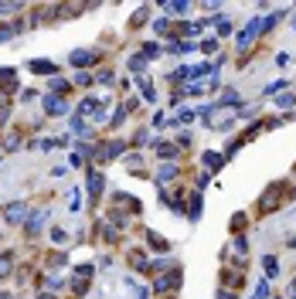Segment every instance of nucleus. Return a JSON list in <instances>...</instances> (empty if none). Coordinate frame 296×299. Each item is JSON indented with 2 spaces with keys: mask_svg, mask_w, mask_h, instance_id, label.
<instances>
[{
  "mask_svg": "<svg viewBox=\"0 0 296 299\" xmlns=\"http://www.w3.org/2000/svg\"><path fill=\"white\" fill-rule=\"evenodd\" d=\"M180 279H184V272H180L177 265H174L167 276H160V279L153 282V289H157V293H170V289H177V286H180Z\"/></svg>",
  "mask_w": 296,
  "mask_h": 299,
  "instance_id": "f257e3e1",
  "label": "nucleus"
},
{
  "mask_svg": "<svg viewBox=\"0 0 296 299\" xmlns=\"http://www.w3.org/2000/svg\"><path fill=\"white\" fill-rule=\"evenodd\" d=\"M65 109H68L65 99H58V95H44V112H48V116H65Z\"/></svg>",
  "mask_w": 296,
  "mask_h": 299,
  "instance_id": "f03ea898",
  "label": "nucleus"
},
{
  "mask_svg": "<svg viewBox=\"0 0 296 299\" xmlns=\"http://www.w3.org/2000/svg\"><path fill=\"white\" fill-rule=\"evenodd\" d=\"M27 218V204L24 201H14V204H7V221L10 224H20Z\"/></svg>",
  "mask_w": 296,
  "mask_h": 299,
  "instance_id": "7ed1b4c3",
  "label": "nucleus"
},
{
  "mask_svg": "<svg viewBox=\"0 0 296 299\" xmlns=\"http://www.w3.org/2000/svg\"><path fill=\"white\" fill-rule=\"evenodd\" d=\"M96 51H72V65H75V68H85V65H92V61H96Z\"/></svg>",
  "mask_w": 296,
  "mask_h": 299,
  "instance_id": "20e7f679",
  "label": "nucleus"
},
{
  "mask_svg": "<svg viewBox=\"0 0 296 299\" xmlns=\"http://www.w3.org/2000/svg\"><path fill=\"white\" fill-rule=\"evenodd\" d=\"M27 68H31L34 75H55V65H51V61H44V58H38V61H31Z\"/></svg>",
  "mask_w": 296,
  "mask_h": 299,
  "instance_id": "39448f33",
  "label": "nucleus"
},
{
  "mask_svg": "<svg viewBox=\"0 0 296 299\" xmlns=\"http://www.w3.org/2000/svg\"><path fill=\"white\" fill-rule=\"evenodd\" d=\"M0 85H3L7 92H14V89H17V78H14V68H3V72H0Z\"/></svg>",
  "mask_w": 296,
  "mask_h": 299,
  "instance_id": "423d86ee",
  "label": "nucleus"
},
{
  "mask_svg": "<svg viewBox=\"0 0 296 299\" xmlns=\"http://www.w3.org/2000/svg\"><path fill=\"white\" fill-rule=\"evenodd\" d=\"M276 204H279V190H266V194H262V201H259L262 211H269V207H276Z\"/></svg>",
  "mask_w": 296,
  "mask_h": 299,
  "instance_id": "0eeeda50",
  "label": "nucleus"
},
{
  "mask_svg": "<svg viewBox=\"0 0 296 299\" xmlns=\"http://www.w3.org/2000/svg\"><path fill=\"white\" fill-rule=\"evenodd\" d=\"M174 177H177V163H163V167H160V173H157L160 184H163V180H174Z\"/></svg>",
  "mask_w": 296,
  "mask_h": 299,
  "instance_id": "6e6552de",
  "label": "nucleus"
},
{
  "mask_svg": "<svg viewBox=\"0 0 296 299\" xmlns=\"http://www.w3.org/2000/svg\"><path fill=\"white\" fill-rule=\"evenodd\" d=\"M262 265H266V276H273V279L279 276V259H276V255H266Z\"/></svg>",
  "mask_w": 296,
  "mask_h": 299,
  "instance_id": "1a4fd4ad",
  "label": "nucleus"
},
{
  "mask_svg": "<svg viewBox=\"0 0 296 299\" xmlns=\"http://www.w3.org/2000/svg\"><path fill=\"white\" fill-rule=\"evenodd\" d=\"M147 238H150V248H157V252H167V248H170V242H167V238H160L157 231H150Z\"/></svg>",
  "mask_w": 296,
  "mask_h": 299,
  "instance_id": "9d476101",
  "label": "nucleus"
},
{
  "mask_svg": "<svg viewBox=\"0 0 296 299\" xmlns=\"http://www.w3.org/2000/svg\"><path fill=\"white\" fill-rule=\"evenodd\" d=\"M204 163H208V170H221L225 156H221V153H204Z\"/></svg>",
  "mask_w": 296,
  "mask_h": 299,
  "instance_id": "9b49d317",
  "label": "nucleus"
},
{
  "mask_svg": "<svg viewBox=\"0 0 296 299\" xmlns=\"http://www.w3.org/2000/svg\"><path fill=\"white\" fill-rule=\"evenodd\" d=\"M44 218H48V211H38V214L31 218V224H27V235H34V231H38L41 224H44Z\"/></svg>",
  "mask_w": 296,
  "mask_h": 299,
  "instance_id": "f8f14e48",
  "label": "nucleus"
},
{
  "mask_svg": "<svg viewBox=\"0 0 296 299\" xmlns=\"http://www.w3.org/2000/svg\"><path fill=\"white\" fill-rule=\"evenodd\" d=\"M99 190H102V173L92 170V173H89V194H99Z\"/></svg>",
  "mask_w": 296,
  "mask_h": 299,
  "instance_id": "ddd939ff",
  "label": "nucleus"
},
{
  "mask_svg": "<svg viewBox=\"0 0 296 299\" xmlns=\"http://www.w3.org/2000/svg\"><path fill=\"white\" fill-rule=\"evenodd\" d=\"M163 10H170V14H184L187 3H184V0H170V3H163Z\"/></svg>",
  "mask_w": 296,
  "mask_h": 299,
  "instance_id": "4468645a",
  "label": "nucleus"
},
{
  "mask_svg": "<svg viewBox=\"0 0 296 299\" xmlns=\"http://www.w3.org/2000/svg\"><path fill=\"white\" fill-rule=\"evenodd\" d=\"M10 265H14L10 255H0V279H7V276H10Z\"/></svg>",
  "mask_w": 296,
  "mask_h": 299,
  "instance_id": "2eb2a0df",
  "label": "nucleus"
},
{
  "mask_svg": "<svg viewBox=\"0 0 296 299\" xmlns=\"http://www.w3.org/2000/svg\"><path fill=\"white\" fill-rule=\"evenodd\" d=\"M157 153H160V156H167V160H174V156H177V150L170 147V143H157Z\"/></svg>",
  "mask_w": 296,
  "mask_h": 299,
  "instance_id": "dca6fc26",
  "label": "nucleus"
},
{
  "mask_svg": "<svg viewBox=\"0 0 296 299\" xmlns=\"http://www.w3.org/2000/svg\"><path fill=\"white\" fill-rule=\"evenodd\" d=\"M208 24H215V27H218V34H228V31H232V24H228L225 17H215V20H208Z\"/></svg>",
  "mask_w": 296,
  "mask_h": 299,
  "instance_id": "f3484780",
  "label": "nucleus"
},
{
  "mask_svg": "<svg viewBox=\"0 0 296 299\" xmlns=\"http://www.w3.org/2000/svg\"><path fill=\"white\" fill-rule=\"evenodd\" d=\"M140 89H143V95H147L150 102L157 99V95H153V85H150V78H140Z\"/></svg>",
  "mask_w": 296,
  "mask_h": 299,
  "instance_id": "a211bd4d",
  "label": "nucleus"
},
{
  "mask_svg": "<svg viewBox=\"0 0 296 299\" xmlns=\"http://www.w3.org/2000/svg\"><path fill=\"white\" fill-rule=\"evenodd\" d=\"M130 262H133L140 272H143V265H147V255H143V252H133V255H130Z\"/></svg>",
  "mask_w": 296,
  "mask_h": 299,
  "instance_id": "6ab92c4d",
  "label": "nucleus"
},
{
  "mask_svg": "<svg viewBox=\"0 0 296 299\" xmlns=\"http://www.w3.org/2000/svg\"><path fill=\"white\" fill-rule=\"evenodd\" d=\"M157 55H160V48L153 44V41H150V44H143V58H157Z\"/></svg>",
  "mask_w": 296,
  "mask_h": 299,
  "instance_id": "aec40b11",
  "label": "nucleus"
},
{
  "mask_svg": "<svg viewBox=\"0 0 296 299\" xmlns=\"http://www.w3.org/2000/svg\"><path fill=\"white\" fill-rule=\"evenodd\" d=\"M143 65H147V58H143V55H133V58H130V68H133V72H140Z\"/></svg>",
  "mask_w": 296,
  "mask_h": 299,
  "instance_id": "412c9836",
  "label": "nucleus"
},
{
  "mask_svg": "<svg viewBox=\"0 0 296 299\" xmlns=\"http://www.w3.org/2000/svg\"><path fill=\"white\" fill-rule=\"evenodd\" d=\"M197 218H201V197L191 201V221H197Z\"/></svg>",
  "mask_w": 296,
  "mask_h": 299,
  "instance_id": "4be33fe9",
  "label": "nucleus"
},
{
  "mask_svg": "<svg viewBox=\"0 0 296 299\" xmlns=\"http://www.w3.org/2000/svg\"><path fill=\"white\" fill-rule=\"evenodd\" d=\"M79 201H82V194H79V187L68 194V204H72V211H79Z\"/></svg>",
  "mask_w": 296,
  "mask_h": 299,
  "instance_id": "5701e85b",
  "label": "nucleus"
},
{
  "mask_svg": "<svg viewBox=\"0 0 296 299\" xmlns=\"http://www.w3.org/2000/svg\"><path fill=\"white\" fill-rule=\"evenodd\" d=\"M167 27H170V20L163 17V20H153V31H157V34H167Z\"/></svg>",
  "mask_w": 296,
  "mask_h": 299,
  "instance_id": "b1692460",
  "label": "nucleus"
},
{
  "mask_svg": "<svg viewBox=\"0 0 296 299\" xmlns=\"http://www.w3.org/2000/svg\"><path fill=\"white\" fill-rule=\"evenodd\" d=\"M65 89H68V85H65V82H61V78H51V95H55V92H65Z\"/></svg>",
  "mask_w": 296,
  "mask_h": 299,
  "instance_id": "393cba45",
  "label": "nucleus"
},
{
  "mask_svg": "<svg viewBox=\"0 0 296 299\" xmlns=\"http://www.w3.org/2000/svg\"><path fill=\"white\" fill-rule=\"evenodd\" d=\"M51 242H55V245H65V231H61V228H51Z\"/></svg>",
  "mask_w": 296,
  "mask_h": 299,
  "instance_id": "a878e982",
  "label": "nucleus"
},
{
  "mask_svg": "<svg viewBox=\"0 0 296 299\" xmlns=\"http://www.w3.org/2000/svg\"><path fill=\"white\" fill-rule=\"evenodd\" d=\"M89 82H92V75H89V72H79V75H75V85H89Z\"/></svg>",
  "mask_w": 296,
  "mask_h": 299,
  "instance_id": "bb28decb",
  "label": "nucleus"
},
{
  "mask_svg": "<svg viewBox=\"0 0 296 299\" xmlns=\"http://www.w3.org/2000/svg\"><path fill=\"white\" fill-rule=\"evenodd\" d=\"M14 10H20V3H0V14H14Z\"/></svg>",
  "mask_w": 296,
  "mask_h": 299,
  "instance_id": "cd10ccee",
  "label": "nucleus"
},
{
  "mask_svg": "<svg viewBox=\"0 0 296 299\" xmlns=\"http://www.w3.org/2000/svg\"><path fill=\"white\" fill-rule=\"evenodd\" d=\"M276 106H279V109H290V106H293V95H283Z\"/></svg>",
  "mask_w": 296,
  "mask_h": 299,
  "instance_id": "c85d7f7f",
  "label": "nucleus"
},
{
  "mask_svg": "<svg viewBox=\"0 0 296 299\" xmlns=\"http://www.w3.org/2000/svg\"><path fill=\"white\" fill-rule=\"evenodd\" d=\"M242 224H245V214H235V218H232V231H238Z\"/></svg>",
  "mask_w": 296,
  "mask_h": 299,
  "instance_id": "c756f323",
  "label": "nucleus"
},
{
  "mask_svg": "<svg viewBox=\"0 0 296 299\" xmlns=\"http://www.w3.org/2000/svg\"><path fill=\"white\" fill-rule=\"evenodd\" d=\"M215 48H218V41H204V44H201V51H204V55H211Z\"/></svg>",
  "mask_w": 296,
  "mask_h": 299,
  "instance_id": "7c9ffc66",
  "label": "nucleus"
},
{
  "mask_svg": "<svg viewBox=\"0 0 296 299\" xmlns=\"http://www.w3.org/2000/svg\"><path fill=\"white\" fill-rule=\"evenodd\" d=\"M113 78H116L113 72H102V75H99V82H102V85H113Z\"/></svg>",
  "mask_w": 296,
  "mask_h": 299,
  "instance_id": "2f4dec72",
  "label": "nucleus"
},
{
  "mask_svg": "<svg viewBox=\"0 0 296 299\" xmlns=\"http://www.w3.org/2000/svg\"><path fill=\"white\" fill-rule=\"evenodd\" d=\"M14 147H20V136H14V133H10V136H7V150H14Z\"/></svg>",
  "mask_w": 296,
  "mask_h": 299,
  "instance_id": "473e14b6",
  "label": "nucleus"
},
{
  "mask_svg": "<svg viewBox=\"0 0 296 299\" xmlns=\"http://www.w3.org/2000/svg\"><path fill=\"white\" fill-rule=\"evenodd\" d=\"M218 299H235V296H232L228 289H221V293H218Z\"/></svg>",
  "mask_w": 296,
  "mask_h": 299,
  "instance_id": "72a5a7b5",
  "label": "nucleus"
},
{
  "mask_svg": "<svg viewBox=\"0 0 296 299\" xmlns=\"http://www.w3.org/2000/svg\"><path fill=\"white\" fill-rule=\"evenodd\" d=\"M0 299H14V296H10V293H0Z\"/></svg>",
  "mask_w": 296,
  "mask_h": 299,
  "instance_id": "f704fd0d",
  "label": "nucleus"
},
{
  "mask_svg": "<svg viewBox=\"0 0 296 299\" xmlns=\"http://www.w3.org/2000/svg\"><path fill=\"white\" fill-rule=\"evenodd\" d=\"M41 299H55V296H41Z\"/></svg>",
  "mask_w": 296,
  "mask_h": 299,
  "instance_id": "c9c22d12",
  "label": "nucleus"
},
{
  "mask_svg": "<svg viewBox=\"0 0 296 299\" xmlns=\"http://www.w3.org/2000/svg\"><path fill=\"white\" fill-rule=\"evenodd\" d=\"M293 31H296V20H293Z\"/></svg>",
  "mask_w": 296,
  "mask_h": 299,
  "instance_id": "e433bc0d",
  "label": "nucleus"
}]
</instances>
